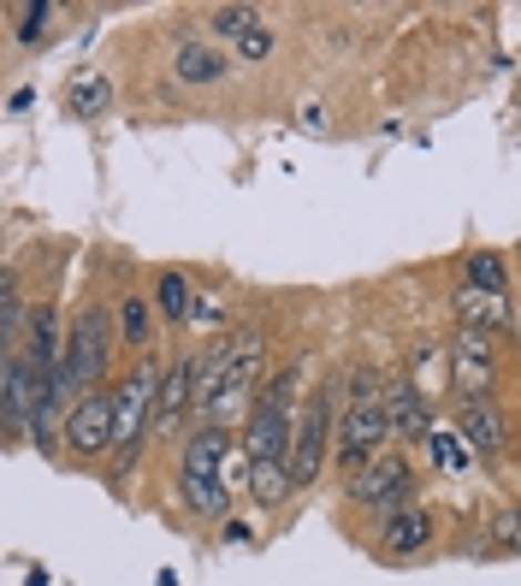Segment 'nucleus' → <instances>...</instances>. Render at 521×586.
<instances>
[{
	"instance_id": "nucleus-1",
	"label": "nucleus",
	"mask_w": 521,
	"mask_h": 586,
	"mask_svg": "<svg viewBox=\"0 0 521 586\" xmlns=\"http://www.w3.org/2000/svg\"><path fill=\"white\" fill-rule=\"evenodd\" d=\"M154 391H161V361H154V356H143L125 379H119V391H108V415H113L108 451H113L119 469H125V462L136 456V444H143V426L154 421Z\"/></svg>"
},
{
	"instance_id": "nucleus-2",
	"label": "nucleus",
	"mask_w": 521,
	"mask_h": 586,
	"mask_svg": "<svg viewBox=\"0 0 521 586\" xmlns=\"http://www.w3.org/2000/svg\"><path fill=\"white\" fill-rule=\"evenodd\" d=\"M219 462H225V433L202 426V433L184 439V456H178V497L196 515H225V480H219Z\"/></svg>"
},
{
	"instance_id": "nucleus-3",
	"label": "nucleus",
	"mask_w": 521,
	"mask_h": 586,
	"mask_svg": "<svg viewBox=\"0 0 521 586\" xmlns=\"http://www.w3.org/2000/svg\"><path fill=\"white\" fill-rule=\"evenodd\" d=\"M333 398H338V385H320L315 398L303 403V421L285 444V480L290 486H315L326 456H333Z\"/></svg>"
},
{
	"instance_id": "nucleus-4",
	"label": "nucleus",
	"mask_w": 521,
	"mask_h": 586,
	"mask_svg": "<svg viewBox=\"0 0 521 586\" xmlns=\"http://www.w3.org/2000/svg\"><path fill=\"white\" fill-rule=\"evenodd\" d=\"M108 368V308H83V315L72 320V338L60 343V373H65V391H90L95 373Z\"/></svg>"
},
{
	"instance_id": "nucleus-5",
	"label": "nucleus",
	"mask_w": 521,
	"mask_h": 586,
	"mask_svg": "<svg viewBox=\"0 0 521 586\" xmlns=\"http://www.w3.org/2000/svg\"><path fill=\"white\" fill-rule=\"evenodd\" d=\"M350 497H356V504H374V510H391V515H397V510H409V497H415L409 462L397 456V451H374V456L356 469Z\"/></svg>"
},
{
	"instance_id": "nucleus-6",
	"label": "nucleus",
	"mask_w": 521,
	"mask_h": 586,
	"mask_svg": "<svg viewBox=\"0 0 521 586\" xmlns=\"http://www.w3.org/2000/svg\"><path fill=\"white\" fill-rule=\"evenodd\" d=\"M386 439H391V426H386V403H350L344 409V421H338V462H350V469H361L374 451H386Z\"/></svg>"
},
{
	"instance_id": "nucleus-7",
	"label": "nucleus",
	"mask_w": 521,
	"mask_h": 586,
	"mask_svg": "<svg viewBox=\"0 0 521 586\" xmlns=\"http://www.w3.org/2000/svg\"><path fill=\"white\" fill-rule=\"evenodd\" d=\"M108 433H113V415H108V391H83L65 415V444L78 456H101L108 451Z\"/></svg>"
},
{
	"instance_id": "nucleus-8",
	"label": "nucleus",
	"mask_w": 521,
	"mask_h": 586,
	"mask_svg": "<svg viewBox=\"0 0 521 586\" xmlns=\"http://www.w3.org/2000/svg\"><path fill=\"white\" fill-rule=\"evenodd\" d=\"M450 379H457L462 398H486V385H492V343H486V332H462V338H457Z\"/></svg>"
},
{
	"instance_id": "nucleus-9",
	"label": "nucleus",
	"mask_w": 521,
	"mask_h": 586,
	"mask_svg": "<svg viewBox=\"0 0 521 586\" xmlns=\"http://www.w3.org/2000/svg\"><path fill=\"white\" fill-rule=\"evenodd\" d=\"M285 444H290V415L255 403L249 426H243V451H249V462H285Z\"/></svg>"
},
{
	"instance_id": "nucleus-10",
	"label": "nucleus",
	"mask_w": 521,
	"mask_h": 586,
	"mask_svg": "<svg viewBox=\"0 0 521 586\" xmlns=\"http://www.w3.org/2000/svg\"><path fill=\"white\" fill-rule=\"evenodd\" d=\"M379 403H386V426H391V433H403V439H427L432 433V403L421 398V391H409V379H397Z\"/></svg>"
},
{
	"instance_id": "nucleus-11",
	"label": "nucleus",
	"mask_w": 521,
	"mask_h": 586,
	"mask_svg": "<svg viewBox=\"0 0 521 586\" xmlns=\"http://www.w3.org/2000/svg\"><path fill=\"white\" fill-rule=\"evenodd\" d=\"M30 403H37V373H30V361L19 356L0 373V433H19L30 421Z\"/></svg>"
},
{
	"instance_id": "nucleus-12",
	"label": "nucleus",
	"mask_w": 521,
	"mask_h": 586,
	"mask_svg": "<svg viewBox=\"0 0 521 586\" xmlns=\"http://www.w3.org/2000/svg\"><path fill=\"white\" fill-rule=\"evenodd\" d=\"M457 439H462L468 456H474V451H480V456H498V451H503V415H498V403H486V398L468 403Z\"/></svg>"
},
{
	"instance_id": "nucleus-13",
	"label": "nucleus",
	"mask_w": 521,
	"mask_h": 586,
	"mask_svg": "<svg viewBox=\"0 0 521 586\" xmlns=\"http://www.w3.org/2000/svg\"><path fill=\"white\" fill-rule=\"evenodd\" d=\"M190 368L196 361H172L161 368V391H154V433H172L190 415Z\"/></svg>"
},
{
	"instance_id": "nucleus-14",
	"label": "nucleus",
	"mask_w": 521,
	"mask_h": 586,
	"mask_svg": "<svg viewBox=\"0 0 521 586\" xmlns=\"http://www.w3.org/2000/svg\"><path fill=\"white\" fill-rule=\"evenodd\" d=\"M24 361H30V373H54V368H60V315H54V302H37V308H30Z\"/></svg>"
},
{
	"instance_id": "nucleus-15",
	"label": "nucleus",
	"mask_w": 521,
	"mask_h": 586,
	"mask_svg": "<svg viewBox=\"0 0 521 586\" xmlns=\"http://www.w3.org/2000/svg\"><path fill=\"white\" fill-rule=\"evenodd\" d=\"M386 545L391 551H403V557H409V551H421V545H432V515L427 510H397L391 515V522H386Z\"/></svg>"
},
{
	"instance_id": "nucleus-16",
	"label": "nucleus",
	"mask_w": 521,
	"mask_h": 586,
	"mask_svg": "<svg viewBox=\"0 0 521 586\" xmlns=\"http://www.w3.org/2000/svg\"><path fill=\"white\" fill-rule=\"evenodd\" d=\"M113 101V90H108V78H95V72H83L72 90H65V113L72 119H101V107Z\"/></svg>"
},
{
	"instance_id": "nucleus-17",
	"label": "nucleus",
	"mask_w": 521,
	"mask_h": 586,
	"mask_svg": "<svg viewBox=\"0 0 521 586\" xmlns=\"http://www.w3.org/2000/svg\"><path fill=\"white\" fill-rule=\"evenodd\" d=\"M457 315H462V332H486V326H503V297H486V290H462L457 297Z\"/></svg>"
},
{
	"instance_id": "nucleus-18",
	"label": "nucleus",
	"mask_w": 521,
	"mask_h": 586,
	"mask_svg": "<svg viewBox=\"0 0 521 586\" xmlns=\"http://www.w3.org/2000/svg\"><path fill=\"white\" fill-rule=\"evenodd\" d=\"M178 78H184V83H219V78H225V60L214 54V48H196V42H190V48H178Z\"/></svg>"
},
{
	"instance_id": "nucleus-19",
	"label": "nucleus",
	"mask_w": 521,
	"mask_h": 586,
	"mask_svg": "<svg viewBox=\"0 0 521 586\" xmlns=\"http://www.w3.org/2000/svg\"><path fill=\"white\" fill-rule=\"evenodd\" d=\"M427 456L439 462L445 474H462L468 462H474V456L462 451V439H457V433H445V426H432V433H427Z\"/></svg>"
},
{
	"instance_id": "nucleus-20",
	"label": "nucleus",
	"mask_w": 521,
	"mask_h": 586,
	"mask_svg": "<svg viewBox=\"0 0 521 586\" xmlns=\"http://www.w3.org/2000/svg\"><path fill=\"white\" fill-rule=\"evenodd\" d=\"M249 486H255V504H279V497L290 492L285 462H249Z\"/></svg>"
},
{
	"instance_id": "nucleus-21",
	"label": "nucleus",
	"mask_w": 521,
	"mask_h": 586,
	"mask_svg": "<svg viewBox=\"0 0 521 586\" xmlns=\"http://www.w3.org/2000/svg\"><path fill=\"white\" fill-rule=\"evenodd\" d=\"M260 409H279V415H290V403H297V368H285V373H273L267 385H260Z\"/></svg>"
},
{
	"instance_id": "nucleus-22",
	"label": "nucleus",
	"mask_w": 521,
	"mask_h": 586,
	"mask_svg": "<svg viewBox=\"0 0 521 586\" xmlns=\"http://www.w3.org/2000/svg\"><path fill=\"white\" fill-rule=\"evenodd\" d=\"M468 290L503 297V261H498V255H474V261H468Z\"/></svg>"
},
{
	"instance_id": "nucleus-23",
	"label": "nucleus",
	"mask_w": 521,
	"mask_h": 586,
	"mask_svg": "<svg viewBox=\"0 0 521 586\" xmlns=\"http://www.w3.org/2000/svg\"><path fill=\"white\" fill-rule=\"evenodd\" d=\"M154 297H161V315H166V320H184V315H190V285L178 279V273H161Z\"/></svg>"
},
{
	"instance_id": "nucleus-24",
	"label": "nucleus",
	"mask_w": 521,
	"mask_h": 586,
	"mask_svg": "<svg viewBox=\"0 0 521 586\" xmlns=\"http://www.w3.org/2000/svg\"><path fill=\"white\" fill-rule=\"evenodd\" d=\"M119 326H125L131 350H143V343H149V302L143 297H125V302H119Z\"/></svg>"
},
{
	"instance_id": "nucleus-25",
	"label": "nucleus",
	"mask_w": 521,
	"mask_h": 586,
	"mask_svg": "<svg viewBox=\"0 0 521 586\" xmlns=\"http://www.w3.org/2000/svg\"><path fill=\"white\" fill-rule=\"evenodd\" d=\"M12 326H19V273L0 267V332L12 338Z\"/></svg>"
},
{
	"instance_id": "nucleus-26",
	"label": "nucleus",
	"mask_w": 521,
	"mask_h": 586,
	"mask_svg": "<svg viewBox=\"0 0 521 586\" xmlns=\"http://www.w3.org/2000/svg\"><path fill=\"white\" fill-rule=\"evenodd\" d=\"M255 24H260L255 7H219V12H214V30H219V37H243V30H255Z\"/></svg>"
},
{
	"instance_id": "nucleus-27",
	"label": "nucleus",
	"mask_w": 521,
	"mask_h": 586,
	"mask_svg": "<svg viewBox=\"0 0 521 586\" xmlns=\"http://www.w3.org/2000/svg\"><path fill=\"white\" fill-rule=\"evenodd\" d=\"M237 54H243V60H267V54H273V30H267V24L243 30V37H237Z\"/></svg>"
},
{
	"instance_id": "nucleus-28",
	"label": "nucleus",
	"mask_w": 521,
	"mask_h": 586,
	"mask_svg": "<svg viewBox=\"0 0 521 586\" xmlns=\"http://www.w3.org/2000/svg\"><path fill=\"white\" fill-rule=\"evenodd\" d=\"M48 19H54V0H30V7H24V24H19V37H24V42H37Z\"/></svg>"
},
{
	"instance_id": "nucleus-29",
	"label": "nucleus",
	"mask_w": 521,
	"mask_h": 586,
	"mask_svg": "<svg viewBox=\"0 0 521 586\" xmlns=\"http://www.w3.org/2000/svg\"><path fill=\"white\" fill-rule=\"evenodd\" d=\"M432 356H439V350H421V356H415V379H409V391H421V398H427L432 385H439V361H432Z\"/></svg>"
},
{
	"instance_id": "nucleus-30",
	"label": "nucleus",
	"mask_w": 521,
	"mask_h": 586,
	"mask_svg": "<svg viewBox=\"0 0 521 586\" xmlns=\"http://www.w3.org/2000/svg\"><path fill=\"white\" fill-rule=\"evenodd\" d=\"M350 391H356V403H379V373L374 368H356L350 373Z\"/></svg>"
},
{
	"instance_id": "nucleus-31",
	"label": "nucleus",
	"mask_w": 521,
	"mask_h": 586,
	"mask_svg": "<svg viewBox=\"0 0 521 586\" xmlns=\"http://www.w3.org/2000/svg\"><path fill=\"white\" fill-rule=\"evenodd\" d=\"M492 539H498V551H515V515H510V510H503V515H498Z\"/></svg>"
},
{
	"instance_id": "nucleus-32",
	"label": "nucleus",
	"mask_w": 521,
	"mask_h": 586,
	"mask_svg": "<svg viewBox=\"0 0 521 586\" xmlns=\"http://www.w3.org/2000/svg\"><path fill=\"white\" fill-rule=\"evenodd\" d=\"M184 320H202V326H219L225 315H219V308H214V302H190V315H184Z\"/></svg>"
},
{
	"instance_id": "nucleus-33",
	"label": "nucleus",
	"mask_w": 521,
	"mask_h": 586,
	"mask_svg": "<svg viewBox=\"0 0 521 586\" xmlns=\"http://www.w3.org/2000/svg\"><path fill=\"white\" fill-rule=\"evenodd\" d=\"M225 545H255V533L243 522H225Z\"/></svg>"
},
{
	"instance_id": "nucleus-34",
	"label": "nucleus",
	"mask_w": 521,
	"mask_h": 586,
	"mask_svg": "<svg viewBox=\"0 0 521 586\" xmlns=\"http://www.w3.org/2000/svg\"><path fill=\"white\" fill-rule=\"evenodd\" d=\"M303 131H308V136H320V131H326V113H320V107H308V113H303Z\"/></svg>"
},
{
	"instance_id": "nucleus-35",
	"label": "nucleus",
	"mask_w": 521,
	"mask_h": 586,
	"mask_svg": "<svg viewBox=\"0 0 521 586\" xmlns=\"http://www.w3.org/2000/svg\"><path fill=\"white\" fill-rule=\"evenodd\" d=\"M161 586H178V575H172V568H161Z\"/></svg>"
}]
</instances>
